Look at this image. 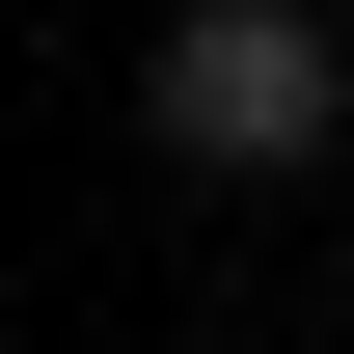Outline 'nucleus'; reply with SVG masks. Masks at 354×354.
Masks as SVG:
<instances>
[{"instance_id": "1", "label": "nucleus", "mask_w": 354, "mask_h": 354, "mask_svg": "<svg viewBox=\"0 0 354 354\" xmlns=\"http://www.w3.org/2000/svg\"><path fill=\"white\" fill-rule=\"evenodd\" d=\"M136 136H164L191 191H300L354 136V28H327V0H191V28L136 55Z\"/></svg>"}]
</instances>
